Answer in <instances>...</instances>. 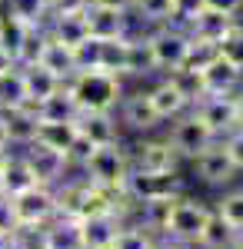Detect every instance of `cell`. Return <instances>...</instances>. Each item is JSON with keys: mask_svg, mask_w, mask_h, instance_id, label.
I'll list each match as a JSON object with an SVG mask.
<instances>
[{"mask_svg": "<svg viewBox=\"0 0 243 249\" xmlns=\"http://www.w3.org/2000/svg\"><path fill=\"white\" fill-rule=\"evenodd\" d=\"M80 173H83L94 186H103V190L123 196L127 176H130V150H127V143L117 140V143H107V146H94V153L80 166ZM127 203H130V199H127Z\"/></svg>", "mask_w": 243, "mask_h": 249, "instance_id": "obj_2", "label": "cell"}, {"mask_svg": "<svg viewBox=\"0 0 243 249\" xmlns=\"http://www.w3.org/2000/svg\"><path fill=\"white\" fill-rule=\"evenodd\" d=\"M203 10H206V0H173V20L170 23H177V27L187 30Z\"/></svg>", "mask_w": 243, "mask_h": 249, "instance_id": "obj_38", "label": "cell"}, {"mask_svg": "<svg viewBox=\"0 0 243 249\" xmlns=\"http://www.w3.org/2000/svg\"><path fill=\"white\" fill-rule=\"evenodd\" d=\"M90 0H50V14H83Z\"/></svg>", "mask_w": 243, "mask_h": 249, "instance_id": "obj_42", "label": "cell"}, {"mask_svg": "<svg viewBox=\"0 0 243 249\" xmlns=\"http://www.w3.org/2000/svg\"><path fill=\"white\" fill-rule=\"evenodd\" d=\"M233 100H237V120H240V126H243V87L233 93Z\"/></svg>", "mask_w": 243, "mask_h": 249, "instance_id": "obj_45", "label": "cell"}, {"mask_svg": "<svg viewBox=\"0 0 243 249\" xmlns=\"http://www.w3.org/2000/svg\"><path fill=\"white\" fill-rule=\"evenodd\" d=\"M17 249H20V246H17Z\"/></svg>", "mask_w": 243, "mask_h": 249, "instance_id": "obj_50", "label": "cell"}, {"mask_svg": "<svg viewBox=\"0 0 243 249\" xmlns=\"http://www.w3.org/2000/svg\"><path fill=\"white\" fill-rule=\"evenodd\" d=\"M23 70V83H27V100H30V107H40L47 96H54L60 87H63V80H57L47 67H40V63H34V67H20Z\"/></svg>", "mask_w": 243, "mask_h": 249, "instance_id": "obj_24", "label": "cell"}, {"mask_svg": "<svg viewBox=\"0 0 243 249\" xmlns=\"http://www.w3.org/2000/svg\"><path fill=\"white\" fill-rule=\"evenodd\" d=\"M20 153L27 156V163H30V170H34L40 186H60L70 176V163H67V156L60 153V150H50V146H43V143L34 140Z\"/></svg>", "mask_w": 243, "mask_h": 249, "instance_id": "obj_12", "label": "cell"}, {"mask_svg": "<svg viewBox=\"0 0 243 249\" xmlns=\"http://www.w3.org/2000/svg\"><path fill=\"white\" fill-rule=\"evenodd\" d=\"M30 30H34V27L20 23V20L10 17V14H3V17H0V50L14 60V63H17L20 50H23V43H27V37H30Z\"/></svg>", "mask_w": 243, "mask_h": 249, "instance_id": "obj_29", "label": "cell"}, {"mask_svg": "<svg viewBox=\"0 0 243 249\" xmlns=\"http://www.w3.org/2000/svg\"><path fill=\"white\" fill-rule=\"evenodd\" d=\"M157 249H190V246L177 243V239H167V236H160V239H157Z\"/></svg>", "mask_w": 243, "mask_h": 249, "instance_id": "obj_43", "label": "cell"}, {"mask_svg": "<svg viewBox=\"0 0 243 249\" xmlns=\"http://www.w3.org/2000/svg\"><path fill=\"white\" fill-rule=\"evenodd\" d=\"M233 23H237V17H226V14H217V10H203V14L187 27V34L193 40L220 43V40L230 34V27H233Z\"/></svg>", "mask_w": 243, "mask_h": 249, "instance_id": "obj_27", "label": "cell"}, {"mask_svg": "<svg viewBox=\"0 0 243 249\" xmlns=\"http://www.w3.org/2000/svg\"><path fill=\"white\" fill-rule=\"evenodd\" d=\"M74 57H77V73L80 70H100V40L87 37L83 43H77Z\"/></svg>", "mask_w": 243, "mask_h": 249, "instance_id": "obj_37", "label": "cell"}, {"mask_svg": "<svg viewBox=\"0 0 243 249\" xmlns=\"http://www.w3.org/2000/svg\"><path fill=\"white\" fill-rule=\"evenodd\" d=\"M10 67H14V60H10L7 53H3V50H0V77H3V73H7Z\"/></svg>", "mask_w": 243, "mask_h": 249, "instance_id": "obj_47", "label": "cell"}, {"mask_svg": "<svg viewBox=\"0 0 243 249\" xmlns=\"http://www.w3.org/2000/svg\"><path fill=\"white\" fill-rule=\"evenodd\" d=\"M37 116H40V120H50V123H77L80 107H77L74 93L67 90V83H63L54 96H47V100L40 103V107H37Z\"/></svg>", "mask_w": 243, "mask_h": 249, "instance_id": "obj_26", "label": "cell"}, {"mask_svg": "<svg viewBox=\"0 0 243 249\" xmlns=\"http://www.w3.org/2000/svg\"><path fill=\"white\" fill-rule=\"evenodd\" d=\"M77 130L80 136H87L94 146H107L120 140V120L113 110H90V113L77 116Z\"/></svg>", "mask_w": 243, "mask_h": 249, "instance_id": "obj_17", "label": "cell"}, {"mask_svg": "<svg viewBox=\"0 0 243 249\" xmlns=\"http://www.w3.org/2000/svg\"><path fill=\"white\" fill-rule=\"evenodd\" d=\"M147 96L150 103H153V110H157V116L163 120V123H170V120H177L180 113H187L190 107V96L180 90V83L173 77H157V83L153 87H147Z\"/></svg>", "mask_w": 243, "mask_h": 249, "instance_id": "obj_14", "label": "cell"}, {"mask_svg": "<svg viewBox=\"0 0 243 249\" xmlns=\"http://www.w3.org/2000/svg\"><path fill=\"white\" fill-rule=\"evenodd\" d=\"M193 113L200 116L217 136H226L230 130L240 126V120H237V100L230 93H203L193 103Z\"/></svg>", "mask_w": 243, "mask_h": 249, "instance_id": "obj_13", "label": "cell"}, {"mask_svg": "<svg viewBox=\"0 0 243 249\" xmlns=\"http://www.w3.org/2000/svg\"><path fill=\"white\" fill-rule=\"evenodd\" d=\"M157 239H160V236H153V232L143 230L140 223L127 219V223L120 226V232H117V239H113L110 249H157Z\"/></svg>", "mask_w": 243, "mask_h": 249, "instance_id": "obj_32", "label": "cell"}, {"mask_svg": "<svg viewBox=\"0 0 243 249\" xmlns=\"http://www.w3.org/2000/svg\"><path fill=\"white\" fill-rule=\"evenodd\" d=\"M47 34L54 40H60V43H67V47H77V43H83V40L90 37L83 14H50Z\"/></svg>", "mask_w": 243, "mask_h": 249, "instance_id": "obj_23", "label": "cell"}, {"mask_svg": "<svg viewBox=\"0 0 243 249\" xmlns=\"http://www.w3.org/2000/svg\"><path fill=\"white\" fill-rule=\"evenodd\" d=\"M7 14L17 17L20 23L40 30L50 20V0H7Z\"/></svg>", "mask_w": 243, "mask_h": 249, "instance_id": "obj_31", "label": "cell"}, {"mask_svg": "<svg viewBox=\"0 0 243 249\" xmlns=\"http://www.w3.org/2000/svg\"><path fill=\"white\" fill-rule=\"evenodd\" d=\"M233 243H237V230H233L230 223H223V219L213 213L197 246H200V249H233Z\"/></svg>", "mask_w": 243, "mask_h": 249, "instance_id": "obj_33", "label": "cell"}, {"mask_svg": "<svg viewBox=\"0 0 243 249\" xmlns=\"http://www.w3.org/2000/svg\"><path fill=\"white\" fill-rule=\"evenodd\" d=\"M233 249H243V230L237 232V243H233Z\"/></svg>", "mask_w": 243, "mask_h": 249, "instance_id": "obj_48", "label": "cell"}, {"mask_svg": "<svg viewBox=\"0 0 243 249\" xmlns=\"http://www.w3.org/2000/svg\"><path fill=\"white\" fill-rule=\"evenodd\" d=\"M90 3H107V7H120V10H130V0H90Z\"/></svg>", "mask_w": 243, "mask_h": 249, "instance_id": "obj_44", "label": "cell"}, {"mask_svg": "<svg viewBox=\"0 0 243 249\" xmlns=\"http://www.w3.org/2000/svg\"><path fill=\"white\" fill-rule=\"evenodd\" d=\"M217 50H220V57L230 60L237 70H243V20H237V23L230 27V34L217 43Z\"/></svg>", "mask_w": 243, "mask_h": 249, "instance_id": "obj_36", "label": "cell"}, {"mask_svg": "<svg viewBox=\"0 0 243 249\" xmlns=\"http://www.w3.org/2000/svg\"><path fill=\"white\" fill-rule=\"evenodd\" d=\"M217 43H206V40H193L190 37V50H187V60H183V67L180 70H193V73H203L206 67L217 60Z\"/></svg>", "mask_w": 243, "mask_h": 249, "instance_id": "obj_35", "label": "cell"}, {"mask_svg": "<svg viewBox=\"0 0 243 249\" xmlns=\"http://www.w3.org/2000/svg\"><path fill=\"white\" fill-rule=\"evenodd\" d=\"M27 83H23V70L17 63L0 77V113L7 110H17V107H27Z\"/></svg>", "mask_w": 243, "mask_h": 249, "instance_id": "obj_28", "label": "cell"}, {"mask_svg": "<svg viewBox=\"0 0 243 249\" xmlns=\"http://www.w3.org/2000/svg\"><path fill=\"white\" fill-rule=\"evenodd\" d=\"M130 150V173H177L180 156L167 136H140Z\"/></svg>", "mask_w": 243, "mask_h": 249, "instance_id": "obj_6", "label": "cell"}, {"mask_svg": "<svg viewBox=\"0 0 243 249\" xmlns=\"http://www.w3.org/2000/svg\"><path fill=\"white\" fill-rule=\"evenodd\" d=\"M117 120H120V130H130L137 136H147L153 133L163 120L157 116L153 110V103H150L147 96V87H140V90H127V93L120 96V103H117Z\"/></svg>", "mask_w": 243, "mask_h": 249, "instance_id": "obj_7", "label": "cell"}, {"mask_svg": "<svg viewBox=\"0 0 243 249\" xmlns=\"http://www.w3.org/2000/svg\"><path fill=\"white\" fill-rule=\"evenodd\" d=\"M183 193V179L180 170L177 173H130L127 176V186L123 196L133 203H143V199H157V196H180Z\"/></svg>", "mask_w": 243, "mask_h": 249, "instance_id": "obj_9", "label": "cell"}, {"mask_svg": "<svg viewBox=\"0 0 243 249\" xmlns=\"http://www.w3.org/2000/svg\"><path fill=\"white\" fill-rule=\"evenodd\" d=\"M14 213H17L20 226H47L54 219L60 206H57V190L54 186H34V190L14 196Z\"/></svg>", "mask_w": 243, "mask_h": 249, "instance_id": "obj_8", "label": "cell"}, {"mask_svg": "<svg viewBox=\"0 0 243 249\" xmlns=\"http://www.w3.org/2000/svg\"><path fill=\"white\" fill-rule=\"evenodd\" d=\"M0 196H3V163H0Z\"/></svg>", "mask_w": 243, "mask_h": 249, "instance_id": "obj_49", "label": "cell"}, {"mask_svg": "<svg viewBox=\"0 0 243 249\" xmlns=\"http://www.w3.org/2000/svg\"><path fill=\"white\" fill-rule=\"evenodd\" d=\"M77 123H50V120H40L37 126V143H43V146H50V150H60V153L67 156V150H70V143L77 140Z\"/></svg>", "mask_w": 243, "mask_h": 249, "instance_id": "obj_30", "label": "cell"}, {"mask_svg": "<svg viewBox=\"0 0 243 249\" xmlns=\"http://www.w3.org/2000/svg\"><path fill=\"white\" fill-rule=\"evenodd\" d=\"M67 90L74 93L80 113H90V110H117L120 96L127 93L123 77L107 73V70H80L67 83Z\"/></svg>", "mask_w": 243, "mask_h": 249, "instance_id": "obj_1", "label": "cell"}, {"mask_svg": "<svg viewBox=\"0 0 243 249\" xmlns=\"http://www.w3.org/2000/svg\"><path fill=\"white\" fill-rule=\"evenodd\" d=\"M130 43L133 34L127 37H113V40H100V70L117 73L127 80V67H130Z\"/></svg>", "mask_w": 243, "mask_h": 249, "instance_id": "obj_25", "label": "cell"}, {"mask_svg": "<svg viewBox=\"0 0 243 249\" xmlns=\"http://www.w3.org/2000/svg\"><path fill=\"white\" fill-rule=\"evenodd\" d=\"M167 140H170V146L177 150V156L180 160H193V156H200L203 150H210L220 136L213 133L210 126H206L200 116L193 113V107H190L187 113H180L177 120H170V133H167Z\"/></svg>", "mask_w": 243, "mask_h": 249, "instance_id": "obj_5", "label": "cell"}, {"mask_svg": "<svg viewBox=\"0 0 243 249\" xmlns=\"http://www.w3.org/2000/svg\"><path fill=\"white\" fill-rule=\"evenodd\" d=\"M200 77H203V90L206 93H230L233 96L243 87V70H237V67H233L230 60H223L220 53H217V60L206 67Z\"/></svg>", "mask_w": 243, "mask_h": 249, "instance_id": "obj_21", "label": "cell"}, {"mask_svg": "<svg viewBox=\"0 0 243 249\" xmlns=\"http://www.w3.org/2000/svg\"><path fill=\"white\" fill-rule=\"evenodd\" d=\"M213 213H217L223 223H230L233 230L240 232V230H243V186H237V190H226L223 196L217 199Z\"/></svg>", "mask_w": 243, "mask_h": 249, "instance_id": "obj_34", "label": "cell"}, {"mask_svg": "<svg viewBox=\"0 0 243 249\" xmlns=\"http://www.w3.org/2000/svg\"><path fill=\"white\" fill-rule=\"evenodd\" d=\"M40 186L34 170H30V163H27V156L20 153V150H10V156L3 160V196H20V193L34 190Z\"/></svg>", "mask_w": 243, "mask_h": 249, "instance_id": "obj_19", "label": "cell"}, {"mask_svg": "<svg viewBox=\"0 0 243 249\" xmlns=\"http://www.w3.org/2000/svg\"><path fill=\"white\" fill-rule=\"evenodd\" d=\"M40 249H87L80 219L57 213L47 226H40Z\"/></svg>", "mask_w": 243, "mask_h": 249, "instance_id": "obj_15", "label": "cell"}, {"mask_svg": "<svg viewBox=\"0 0 243 249\" xmlns=\"http://www.w3.org/2000/svg\"><path fill=\"white\" fill-rule=\"evenodd\" d=\"M0 232H7L14 239H17V232H20V223H17V213H14V199L10 196H0Z\"/></svg>", "mask_w": 243, "mask_h": 249, "instance_id": "obj_40", "label": "cell"}, {"mask_svg": "<svg viewBox=\"0 0 243 249\" xmlns=\"http://www.w3.org/2000/svg\"><path fill=\"white\" fill-rule=\"evenodd\" d=\"M3 123H7V136H10V146L14 150H23L37 140V126H40V116L37 107H17V110H7L3 113Z\"/></svg>", "mask_w": 243, "mask_h": 249, "instance_id": "obj_18", "label": "cell"}, {"mask_svg": "<svg viewBox=\"0 0 243 249\" xmlns=\"http://www.w3.org/2000/svg\"><path fill=\"white\" fill-rule=\"evenodd\" d=\"M206 10H217V14L243 20V0H206Z\"/></svg>", "mask_w": 243, "mask_h": 249, "instance_id": "obj_41", "label": "cell"}, {"mask_svg": "<svg viewBox=\"0 0 243 249\" xmlns=\"http://www.w3.org/2000/svg\"><path fill=\"white\" fill-rule=\"evenodd\" d=\"M220 143H223V150L230 153L233 166L243 173V126H237V130H230L226 136H220Z\"/></svg>", "mask_w": 243, "mask_h": 249, "instance_id": "obj_39", "label": "cell"}, {"mask_svg": "<svg viewBox=\"0 0 243 249\" xmlns=\"http://www.w3.org/2000/svg\"><path fill=\"white\" fill-rule=\"evenodd\" d=\"M123 223H127V213H97V216L80 219V226H83V246L87 249H110Z\"/></svg>", "mask_w": 243, "mask_h": 249, "instance_id": "obj_16", "label": "cell"}, {"mask_svg": "<svg viewBox=\"0 0 243 249\" xmlns=\"http://www.w3.org/2000/svg\"><path fill=\"white\" fill-rule=\"evenodd\" d=\"M210 216H213V206H210V203L180 193L177 203H173V210H170V219H167L163 236L183 243V246H197L200 236H203V230H206V223H210Z\"/></svg>", "mask_w": 243, "mask_h": 249, "instance_id": "obj_3", "label": "cell"}, {"mask_svg": "<svg viewBox=\"0 0 243 249\" xmlns=\"http://www.w3.org/2000/svg\"><path fill=\"white\" fill-rule=\"evenodd\" d=\"M40 67H47L57 80L70 83L77 77V57H74V47L60 43L47 34V43H43V53H40Z\"/></svg>", "mask_w": 243, "mask_h": 249, "instance_id": "obj_20", "label": "cell"}, {"mask_svg": "<svg viewBox=\"0 0 243 249\" xmlns=\"http://www.w3.org/2000/svg\"><path fill=\"white\" fill-rule=\"evenodd\" d=\"M0 249H17V239L7 236V232H0Z\"/></svg>", "mask_w": 243, "mask_h": 249, "instance_id": "obj_46", "label": "cell"}, {"mask_svg": "<svg viewBox=\"0 0 243 249\" xmlns=\"http://www.w3.org/2000/svg\"><path fill=\"white\" fill-rule=\"evenodd\" d=\"M190 166H193V176L200 179V183H206V186H230L237 176H240V170L233 166V160H230V153L223 150V143L217 140L210 150H203L200 156H193L190 160Z\"/></svg>", "mask_w": 243, "mask_h": 249, "instance_id": "obj_10", "label": "cell"}, {"mask_svg": "<svg viewBox=\"0 0 243 249\" xmlns=\"http://www.w3.org/2000/svg\"><path fill=\"white\" fill-rule=\"evenodd\" d=\"M83 20H87V30H90V37H97V40H113V37H127V34H137L130 10L107 7V3H90V7L83 10Z\"/></svg>", "mask_w": 243, "mask_h": 249, "instance_id": "obj_11", "label": "cell"}, {"mask_svg": "<svg viewBox=\"0 0 243 249\" xmlns=\"http://www.w3.org/2000/svg\"><path fill=\"white\" fill-rule=\"evenodd\" d=\"M130 17L137 30H153L173 20V0H130Z\"/></svg>", "mask_w": 243, "mask_h": 249, "instance_id": "obj_22", "label": "cell"}, {"mask_svg": "<svg viewBox=\"0 0 243 249\" xmlns=\"http://www.w3.org/2000/svg\"><path fill=\"white\" fill-rule=\"evenodd\" d=\"M143 40L150 47V57H153V67H157V77H167V73H177L187 60L190 50V34L177 23H163V27H153V30H143Z\"/></svg>", "mask_w": 243, "mask_h": 249, "instance_id": "obj_4", "label": "cell"}]
</instances>
